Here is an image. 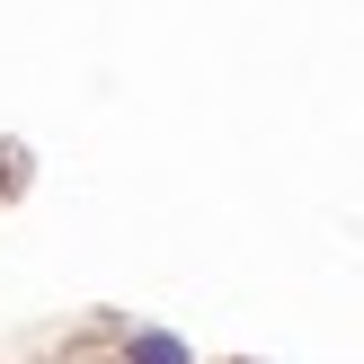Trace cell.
Masks as SVG:
<instances>
[{
  "label": "cell",
  "instance_id": "6da1fadb",
  "mask_svg": "<svg viewBox=\"0 0 364 364\" xmlns=\"http://www.w3.org/2000/svg\"><path fill=\"white\" fill-rule=\"evenodd\" d=\"M124 364H187V347H178V338H160V329H142L134 347H124Z\"/></svg>",
  "mask_w": 364,
  "mask_h": 364
}]
</instances>
